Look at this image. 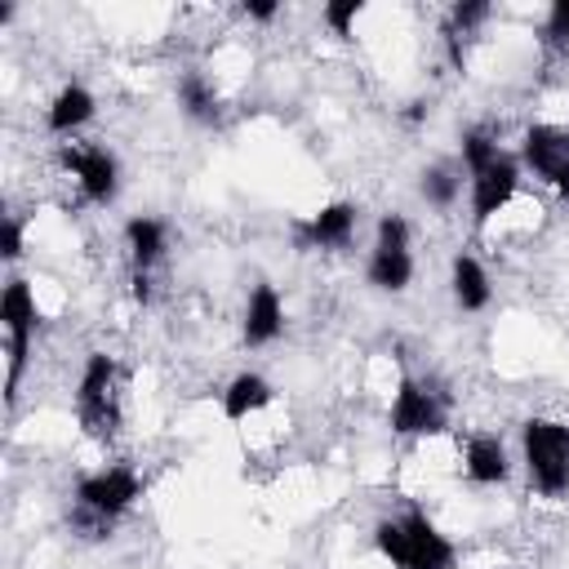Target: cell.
<instances>
[{
  "mask_svg": "<svg viewBox=\"0 0 569 569\" xmlns=\"http://www.w3.org/2000/svg\"><path fill=\"white\" fill-rule=\"evenodd\" d=\"M462 160L471 169V209H476V222H489L516 191V160L502 156L480 129H471L462 138Z\"/></svg>",
  "mask_w": 569,
  "mask_h": 569,
  "instance_id": "6da1fadb",
  "label": "cell"
},
{
  "mask_svg": "<svg viewBox=\"0 0 569 569\" xmlns=\"http://www.w3.org/2000/svg\"><path fill=\"white\" fill-rule=\"evenodd\" d=\"M525 462H529V480L542 493H565L569 489V427L529 418L525 422Z\"/></svg>",
  "mask_w": 569,
  "mask_h": 569,
  "instance_id": "7a4b0ae2",
  "label": "cell"
},
{
  "mask_svg": "<svg viewBox=\"0 0 569 569\" xmlns=\"http://www.w3.org/2000/svg\"><path fill=\"white\" fill-rule=\"evenodd\" d=\"M76 409L89 436L107 440L120 422V405H116V360L111 356H89L84 373H80V391H76Z\"/></svg>",
  "mask_w": 569,
  "mask_h": 569,
  "instance_id": "3957f363",
  "label": "cell"
},
{
  "mask_svg": "<svg viewBox=\"0 0 569 569\" xmlns=\"http://www.w3.org/2000/svg\"><path fill=\"white\" fill-rule=\"evenodd\" d=\"M413 276V262H409V227L405 218L387 213L378 222V244H373V258H369V284L378 289H405Z\"/></svg>",
  "mask_w": 569,
  "mask_h": 569,
  "instance_id": "277c9868",
  "label": "cell"
},
{
  "mask_svg": "<svg viewBox=\"0 0 569 569\" xmlns=\"http://www.w3.org/2000/svg\"><path fill=\"white\" fill-rule=\"evenodd\" d=\"M0 316H4V329H9V382L4 387H9V400H13L18 373H22V360H27V342H31V329H36V302H31L27 280H9L4 284Z\"/></svg>",
  "mask_w": 569,
  "mask_h": 569,
  "instance_id": "5b68a950",
  "label": "cell"
},
{
  "mask_svg": "<svg viewBox=\"0 0 569 569\" xmlns=\"http://www.w3.org/2000/svg\"><path fill=\"white\" fill-rule=\"evenodd\" d=\"M138 493H142V480H138L129 467L98 471V476L80 480V489H76L80 507H89V511H98V516H107V520H111V516H120Z\"/></svg>",
  "mask_w": 569,
  "mask_h": 569,
  "instance_id": "8992f818",
  "label": "cell"
},
{
  "mask_svg": "<svg viewBox=\"0 0 569 569\" xmlns=\"http://www.w3.org/2000/svg\"><path fill=\"white\" fill-rule=\"evenodd\" d=\"M391 431L400 436H431V431H445V409L436 405L431 391H422L418 382H400L396 387V400H391Z\"/></svg>",
  "mask_w": 569,
  "mask_h": 569,
  "instance_id": "52a82bcc",
  "label": "cell"
},
{
  "mask_svg": "<svg viewBox=\"0 0 569 569\" xmlns=\"http://www.w3.org/2000/svg\"><path fill=\"white\" fill-rule=\"evenodd\" d=\"M525 160L533 164V173H542L551 187H560L569 196V133L565 129H529L525 133Z\"/></svg>",
  "mask_w": 569,
  "mask_h": 569,
  "instance_id": "ba28073f",
  "label": "cell"
},
{
  "mask_svg": "<svg viewBox=\"0 0 569 569\" xmlns=\"http://www.w3.org/2000/svg\"><path fill=\"white\" fill-rule=\"evenodd\" d=\"M405 542H409V556H405V569H449L453 565V547L436 533V525L418 511H409L405 520Z\"/></svg>",
  "mask_w": 569,
  "mask_h": 569,
  "instance_id": "9c48e42d",
  "label": "cell"
},
{
  "mask_svg": "<svg viewBox=\"0 0 569 569\" xmlns=\"http://www.w3.org/2000/svg\"><path fill=\"white\" fill-rule=\"evenodd\" d=\"M67 169H76L80 187L89 200H111L116 196V156L102 151V147H89V151H62Z\"/></svg>",
  "mask_w": 569,
  "mask_h": 569,
  "instance_id": "30bf717a",
  "label": "cell"
},
{
  "mask_svg": "<svg viewBox=\"0 0 569 569\" xmlns=\"http://www.w3.org/2000/svg\"><path fill=\"white\" fill-rule=\"evenodd\" d=\"M284 325V311H280V298L271 284H258L249 293V307H244V338L249 342H271Z\"/></svg>",
  "mask_w": 569,
  "mask_h": 569,
  "instance_id": "8fae6325",
  "label": "cell"
},
{
  "mask_svg": "<svg viewBox=\"0 0 569 569\" xmlns=\"http://www.w3.org/2000/svg\"><path fill=\"white\" fill-rule=\"evenodd\" d=\"M351 227H356V209L351 204H325L307 227H302V244H347V236H351Z\"/></svg>",
  "mask_w": 569,
  "mask_h": 569,
  "instance_id": "7c38bea8",
  "label": "cell"
},
{
  "mask_svg": "<svg viewBox=\"0 0 569 569\" xmlns=\"http://www.w3.org/2000/svg\"><path fill=\"white\" fill-rule=\"evenodd\" d=\"M467 476H471L476 485H498V480H507V453H502V445H498L493 436H476V440L467 445Z\"/></svg>",
  "mask_w": 569,
  "mask_h": 569,
  "instance_id": "4fadbf2b",
  "label": "cell"
},
{
  "mask_svg": "<svg viewBox=\"0 0 569 569\" xmlns=\"http://www.w3.org/2000/svg\"><path fill=\"white\" fill-rule=\"evenodd\" d=\"M89 116H93V93L80 89V84H67V89L53 98V107H49V129H53V133H71V129H80Z\"/></svg>",
  "mask_w": 569,
  "mask_h": 569,
  "instance_id": "5bb4252c",
  "label": "cell"
},
{
  "mask_svg": "<svg viewBox=\"0 0 569 569\" xmlns=\"http://www.w3.org/2000/svg\"><path fill=\"white\" fill-rule=\"evenodd\" d=\"M267 400H271L267 378H258V373H240V378L227 387V396H222V413H227L231 422H240V418H249L253 409H262Z\"/></svg>",
  "mask_w": 569,
  "mask_h": 569,
  "instance_id": "9a60e30c",
  "label": "cell"
},
{
  "mask_svg": "<svg viewBox=\"0 0 569 569\" xmlns=\"http://www.w3.org/2000/svg\"><path fill=\"white\" fill-rule=\"evenodd\" d=\"M453 298H458L462 311H480L489 302V280H485L480 262L467 258V253L453 258Z\"/></svg>",
  "mask_w": 569,
  "mask_h": 569,
  "instance_id": "2e32d148",
  "label": "cell"
},
{
  "mask_svg": "<svg viewBox=\"0 0 569 569\" xmlns=\"http://www.w3.org/2000/svg\"><path fill=\"white\" fill-rule=\"evenodd\" d=\"M124 240H129L133 267L147 271V267L160 258V249H164V227H160L156 218H133V222L124 227Z\"/></svg>",
  "mask_w": 569,
  "mask_h": 569,
  "instance_id": "e0dca14e",
  "label": "cell"
},
{
  "mask_svg": "<svg viewBox=\"0 0 569 569\" xmlns=\"http://www.w3.org/2000/svg\"><path fill=\"white\" fill-rule=\"evenodd\" d=\"M178 98H182V107H187V116H196V120H213L218 116V102H213V89L196 76V71H187L182 80H178Z\"/></svg>",
  "mask_w": 569,
  "mask_h": 569,
  "instance_id": "ac0fdd59",
  "label": "cell"
},
{
  "mask_svg": "<svg viewBox=\"0 0 569 569\" xmlns=\"http://www.w3.org/2000/svg\"><path fill=\"white\" fill-rule=\"evenodd\" d=\"M373 542H378V551H382L387 560L405 565V556H409V542H405V525H400V520H382V525L373 529Z\"/></svg>",
  "mask_w": 569,
  "mask_h": 569,
  "instance_id": "d6986e66",
  "label": "cell"
},
{
  "mask_svg": "<svg viewBox=\"0 0 569 569\" xmlns=\"http://www.w3.org/2000/svg\"><path fill=\"white\" fill-rule=\"evenodd\" d=\"M422 196H427L431 204H449V200L458 196V178H453L449 169H427V173H422Z\"/></svg>",
  "mask_w": 569,
  "mask_h": 569,
  "instance_id": "ffe728a7",
  "label": "cell"
},
{
  "mask_svg": "<svg viewBox=\"0 0 569 569\" xmlns=\"http://www.w3.org/2000/svg\"><path fill=\"white\" fill-rule=\"evenodd\" d=\"M360 9H365L360 0H338V4H325V22H329L338 36H351V18H356Z\"/></svg>",
  "mask_w": 569,
  "mask_h": 569,
  "instance_id": "44dd1931",
  "label": "cell"
},
{
  "mask_svg": "<svg viewBox=\"0 0 569 569\" xmlns=\"http://www.w3.org/2000/svg\"><path fill=\"white\" fill-rule=\"evenodd\" d=\"M547 40H551V44L569 40V0H556V4H551V18H547Z\"/></svg>",
  "mask_w": 569,
  "mask_h": 569,
  "instance_id": "7402d4cb",
  "label": "cell"
},
{
  "mask_svg": "<svg viewBox=\"0 0 569 569\" xmlns=\"http://www.w3.org/2000/svg\"><path fill=\"white\" fill-rule=\"evenodd\" d=\"M0 253L4 258H18L22 253V227H18V218H4L0 222Z\"/></svg>",
  "mask_w": 569,
  "mask_h": 569,
  "instance_id": "603a6c76",
  "label": "cell"
},
{
  "mask_svg": "<svg viewBox=\"0 0 569 569\" xmlns=\"http://www.w3.org/2000/svg\"><path fill=\"white\" fill-rule=\"evenodd\" d=\"M485 13H489V4H485V0H471V4H453V27H462V31H467V27H476Z\"/></svg>",
  "mask_w": 569,
  "mask_h": 569,
  "instance_id": "cb8c5ba5",
  "label": "cell"
},
{
  "mask_svg": "<svg viewBox=\"0 0 569 569\" xmlns=\"http://www.w3.org/2000/svg\"><path fill=\"white\" fill-rule=\"evenodd\" d=\"M276 9H280V4H271V0H244V13H249V18H262V22L276 18Z\"/></svg>",
  "mask_w": 569,
  "mask_h": 569,
  "instance_id": "d4e9b609",
  "label": "cell"
},
{
  "mask_svg": "<svg viewBox=\"0 0 569 569\" xmlns=\"http://www.w3.org/2000/svg\"><path fill=\"white\" fill-rule=\"evenodd\" d=\"M133 298H138V302L151 298V289H147V271H133Z\"/></svg>",
  "mask_w": 569,
  "mask_h": 569,
  "instance_id": "484cf974",
  "label": "cell"
}]
</instances>
